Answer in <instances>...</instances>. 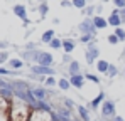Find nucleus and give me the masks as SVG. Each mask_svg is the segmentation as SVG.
<instances>
[{"mask_svg": "<svg viewBox=\"0 0 125 121\" xmlns=\"http://www.w3.org/2000/svg\"><path fill=\"white\" fill-rule=\"evenodd\" d=\"M36 49H37V45L34 42H27L25 44V51H36Z\"/></svg>", "mask_w": 125, "mask_h": 121, "instance_id": "obj_34", "label": "nucleus"}, {"mask_svg": "<svg viewBox=\"0 0 125 121\" xmlns=\"http://www.w3.org/2000/svg\"><path fill=\"white\" fill-rule=\"evenodd\" d=\"M44 84H46V87H54V86L58 84V81H56V78H54V76H49V78H46Z\"/></svg>", "mask_w": 125, "mask_h": 121, "instance_id": "obj_28", "label": "nucleus"}, {"mask_svg": "<svg viewBox=\"0 0 125 121\" xmlns=\"http://www.w3.org/2000/svg\"><path fill=\"white\" fill-rule=\"evenodd\" d=\"M102 10H103V5H95V12H96V15H100Z\"/></svg>", "mask_w": 125, "mask_h": 121, "instance_id": "obj_38", "label": "nucleus"}, {"mask_svg": "<svg viewBox=\"0 0 125 121\" xmlns=\"http://www.w3.org/2000/svg\"><path fill=\"white\" fill-rule=\"evenodd\" d=\"M0 121H10L9 113H2V111H0Z\"/></svg>", "mask_w": 125, "mask_h": 121, "instance_id": "obj_35", "label": "nucleus"}, {"mask_svg": "<svg viewBox=\"0 0 125 121\" xmlns=\"http://www.w3.org/2000/svg\"><path fill=\"white\" fill-rule=\"evenodd\" d=\"M71 57H69V54H64V56H62V62H66V64H69V62H71Z\"/></svg>", "mask_w": 125, "mask_h": 121, "instance_id": "obj_37", "label": "nucleus"}, {"mask_svg": "<svg viewBox=\"0 0 125 121\" xmlns=\"http://www.w3.org/2000/svg\"><path fill=\"white\" fill-rule=\"evenodd\" d=\"M49 47L51 49H62V39H59V37H54V39L51 40V44H49Z\"/></svg>", "mask_w": 125, "mask_h": 121, "instance_id": "obj_23", "label": "nucleus"}, {"mask_svg": "<svg viewBox=\"0 0 125 121\" xmlns=\"http://www.w3.org/2000/svg\"><path fill=\"white\" fill-rule=\"evenodd\" d=\"M56 37V32L52 30V29H49V30H46V32H42L41 35V42L42 44H51V40Z\"/></svg>", "mask_w": 125, "mask_h": 121, "instance_id": "obj_18", "label": "nucleus"}, {"mask_svg": "<svg viewBox=\"0 0 125 121\" xmlns=\"http://www.w3.org/2000/svg\"><path fill=\"white\" fill-rule=\"evenodd\" d=\"M100 114H102L103 120H108V121L113 120V118L117 116V106H115V101L105 99V103L102 104V108H100Z\"/></svg>", "mask_w": 125, "mask_h": 121, "instance_id": "obj_1", "label": "nucleus"}, {"mask_svg": "<svg viewBox=\"0 0 125 121\" xmlns=\"http://www.w3.org/2000/svg\"><path fill=\"white\" fill-rule=\"evenodd\" d=\"M62 106H64L66 109H71V111H73V108L76 109V103L73 99H69V98H62Z\"/></svg>", "mask_w": 125, "mask_h": 121, "instance_id": "obj_24", "label": "nucleus"}, {"mask_svg": "<svg viewBox=\"0 0 125 121\" xmlns=\"http://www.w3.org/2000/svg\"><path fill=\"white\" fill-rule=\"evenodd\" d=\"M76 113H78V118L81 121H91V116H90V109L83 106V104H78L76 106Z\"/></svg>", "mask_w": 125, "mask_h": 121, "instance_id": "obj_13", "label": "nucleus"}, {"mask_svg": "<svg viewBox=\"0 0 125 121\" xmlns=\"http://www.w3.org/2000/svg\"><path fill=\"white\" fill-rule=\"evenodd\" d=\"M108 20V25L110 27H115V29H118L120 25H122V19H120V12L117 10V9H113L112 12H110V15L106 17Z\"/></svg>", "mask_w": 125, "mask_h": 121, "instance_id": "obj_7", "label": "nucleus"}, {"mask_svg": "<svg viewBox=\"0 0 125 121\" xmlns=\"http://www.w3.org/2000/svg\"><path fill=\"white\" fill-rule=\"evenodd\" d=\"M124 76H125V66H124Z\"/></svg>", "mask_w": 125, "mask_h": 121, "instance_id": "obj_41", "label": "nucleus"}, {"mask_svg": "<svg viewBox=\"0 0 125 121\" xmlns=\"http://www.w3.org/2000/svg\"><path fill=\"white\" fill-rule=\"evenodd\" d=\"M10 84H12L14 91H29V89H32L29 86V82H25V81H22V79H14V81H10Z\"/></svg>", "mask_w": 125, "mask_h": 121, "instance_id": "obj_12", "label": "nucleus"}, {"mask_svg": "<svg viewBox=\"0 0 125 121\" xmlns=\"http://www.w3.org/2000/svg\"><path fill=\"white\" fill-rule=\"evenodd\" d=\"M58 87H59L61 91H69L71 82H69V79H66V78H59V79H58Z\"/></svg>", "mask_w": 125, "mask_h": 121, "instance_id": "obj_19", "label": "nucleus"}, {"mask_svg": "<svg viewBox=\"0 0 125 121\" xmlns=\"http://www.w3.org/2000/svg\"><path fill=\"white\" fill-rule=\"evenodd\" d=\"M118 39H120V42H125V29H122V27H118V29H115V32H113Z\"/></svg>", "mask_w": 125, "mask_h": 121, "instance_id": "obj_30", "label": "nucleus"}, {"mask_svg": "<svg viewBox=\"0 0 125 121\" xmlns=\"http://www.w3.org/2000/svg\"><path fill=\"white\" fill-rule=\"evenodd\" d=\"M37 10H39L41 19H46V15H47V12H49V3H47V2H42L41 5L37 7Z\"/></svg>", "mask_w": 125, "mask_h": 121, "instance_id": "obj_21", "label": "nucleus"}, {"mask_svg": "<svg viewBox=\"0 0 125 121\" xmlns=\"http://www.w3.org/2000/svg\"><path fill=\"white\" fill-rule=\"evenodd\" d=\"M32 94H34V98H36L37 101H46L47 96H49V91H47L46 87L37 86V87H32Z\"/></svg>", "mask_w": 125, "mask_h": 121, "instance_id": "obj_10", "label": "nucleus"}, {"mask_svg": "<svg viewBox=\"0 0 125 121\" xmlns=\"http://www.w3.org/2000/svg\"><path fill=\"white\" fill-rule=\"evenodd\" d=\"M105 99H106V96H105V93H98L93 99H91V103H90V109H93V111H96L98 108H102V104L105 103Z\"/></svg>", "mask_w": 125, "mask_h": 121, "instance_id": "obj_9", "label": "nucleus"}, {"mask_svg": "<svg viewBox=\"0 0 125 121\" xmlns=\"http://www.w3.org/2000/svg\"><path fill=\"white\" fill-rule=\"evenodd\" d=\"M93 40H95V35H90V34H81V35H80V42H81V44H86V45H88V44L93 42Z\"/></svg>", "mask_w": 125, "mask_h": 121, "instance_id": "obj_25", "label": "nucleus"}, {"mask_svg": "<svg viewBox=\"0 0 125 121\" xmlns=\"http://www.w3.org/2000/svg\"><path fill=\"white\" fill-rule=\"evenodd\" d=\"M108 67H110V62L105 59H98L96 60V71L100 72V74H106L108 72Z\"/></svg>", "mask_w": 125, "mask_h": 121, "instance_id": "obj_17", "label": "nucleus"}, {"mask_svg": "<svg viewBox=\"0 0 125 121\" xmlns=\"http://www.w3.org/2000/svg\"><path fill=\"white\" fill-rule=\"evenodd\" d=\"M113 5L117 10H124L125 9V0H113Z\"/></svg>", "mask_w": 125, "mask_h": 121, "instance_id": "obj_33", "label": "nucleus"}, {"mask_svg": "<svg viewBox=\"0 0 125 121\" xmlns=\"http://www.w3.org/2000/svg\"><path fill=\"white\" fill-rule=\"evenodd\" d=\"M12 12L15 14V17L17 19H21L24 22V25H27L29 24V15H27V7L24 5V3H15L14 7H12Z\"/></svg>", "mask_w": 125, "mask_h": 121, "instance_id": "obj_5", "label": "nucleus"}, {"mask_svg": "<svg viewBox=\"0 0 125 121\" xmlns=\"http://www.w3.org/2000/svg\"><path fill=\"white\" fill-rule=\"evenodd\" d=\"M106 40H108V44H110V45H117V44L120 42V39H118L115 34H110V35L106 37Z\"/></svg>", "mask_w": 125, "mask_h": 121, "instance_id": "obj_32", "label": "nucleus"}, {"mask_svg": "<svg viewBox=\"0 0 125 121\" xmlns=\"http://www.w3.org/2000/svg\"><path fill=\"white\" fill-rule=\"evenodd\" d=\"M37 64H39V66H44V67H51V66L54 64V57H52V54L47 52V51H41L39 59H37Z\"/></svg>", "mask_w": 125, "mask_h": 121, "instance_id": "obj_6", "label": "nucleus"}, {"mask_svg": "<svg viewBox=\"0 0 125 121\" xmlns=\"http://www.w3.org/2000/svg\"><path fill=\"white\" fill-rule=\"evenodd\" d=\"M81 14H84V15H86V17H90V19H93V17L96 15V14H95V5H88Z\"/></svg>", "mask_w": 125, "mask_h": 121, "instance_id": "obj_26", "label": "nucleus"}, {"mask_svg": "<svg viewBox=\"0 0 125 121\" xmlns=\"http://www.w3.org/2000/svg\"><path fill=\"white\" fill-rule=\"evenodd\" d=\"M74 47H76V42L73 39H62V51H64V54H71L74 51Z\"/></svg>", "mask_w": 125, "mask_h": 121, "instance_id": "obj_16", "label": "nucleus"}, {"mask_svg": "<svg viewBox=\"0 0 125 121\" xmlns=\"http://www.w3.org/2000/svg\"><path fill=\"white\" fill-rule=\"evenodd\" d=\"M95 121H96V120H95Z\"/></svg>", "mask_w": 125, "mask_h": 121, "instance_id": "obj_42", "label": "nucleus"}, {"mask_svg": "<svg viewBox=\"0 0 125 121\" xmlns=\"http://www.w3.org/2000/svg\"><path fill=\"white\" fill-rule=\"evenodd\" d=\"M117 76H118V67H117L115 64H110L108 72H106V78H108V79H113V78H117Z\"/></svg>", "mask_w": 125, "mask_h": 121, "instance_id": "obj_22", "label": "nucleus"}, {"mask_svg": "<svg viewBox=\"0 0 125 121\" xmlns=\"http://www.w3.org/2000/svg\"><path fill=\"white\" fill-rule=\"evenodd\" d=\"M84 78H86V81H91V82H93V84H96V86L100 84V78H98V76H95V74L86 72V74H84Z\"/></svg>", "mask_w": 125, "mask_h": 121, "instance_id": "obj_29", "label": "nucleus"}, {"mask_svg": "<svg viewBox=\"0 0 125 121\" xmlns=\"http://www.w3.org/2000/svg\"><path fill=\"white\" fill-rule=\"evenodd\" d=\"M29 71H31V74H34L37 78H49V76H54L56 74V69L54 67H44V66H39V64L29 66Z\"/></svg>", "mask_w": 125, "mask_h": 121, "instance_id": "obj_3", "label": "nucleus"}, {"mask_svg": "<svg viewBox=\"0 0 125 121\" xmlns=\"http://www.w3.org/2000/svg\"><path fill=\"white\" fill-rule=\"evenodd\" d=\"M10 103H12L10 99H5V98L0 96V111L2 113H9L10 111Z\"/></svg>", "mask_w": 125, "mask_h": 121, "instance_id": "obj_20", "label": "nucleus"}, {"mask_svg": "<svg viewBox=\"0 0 125 121\" xmlns=\"http://www.w3.org/2000/svg\"><path fill=\"white\" fill-rule=\"evenodd\" d=\"M112 121H125V120H124V116H118V114H117V116H115Z\"/></svg>", "mask_w": 125, "mask_h": 121, "instance_id": "obj_39", "label": "nucleus"}, {"mask_svg": "<svg viewBox=\"0 0 125 121\" xmlns=\"http://www.w3.org/2000/svg\"><path fill=\"white\" fill-rule=\"evenodd\" d=\"M9 60H10L9 52H7V51H0V64H5V62H9Z\"/></svg>", "mask_w": 125, "mask_h": 121, "instance_id": "obj_31", "label": "nucleus"}, {"mask_svg": "<svg viewBox=\"0 0 125 121\" xmlns=\"http://www.w3.org/2000/svg\"><path fill=\"white\" fill-rule=\"evenodd\" d=\"M68 72H69V78L71 76H76V74H81V64H80V60L73 59L69 64H68Z\"/></svg>", "mask_w": 125, "mask_h": 121, "instance_id": "obj_11", "label": "nucleus"}, {"mask_svg": "<svg viewBox=\"0 0 125 121\" xmlns=\"http://www.w3.org/2000/svg\"><path fill=\"white\" fill-rule=\"evenodd\" d=\"M120 59H125V44H124V51H122V56H120Z\"/></svg>", "mask_w": 125, "mask_h": 121, "instance_id": "obj_40", "label": "nucleus"}, {"mask_svg": "<svg viewBox=\"0 0 125 121\" xmlns=\"http://www.w3.org/2000/svg\"><path fill=\"white\" fill-rule=\"evenodd\" d=\"M61 7H64V9H68V7H73V2H68V0H62V2H61Z\"/></svg>", "mask_w": 125, "mask_h": 121, "instance_id": "obj_36", "label": "nucleus"}, {"mask_svg": "<svg viewBox=\"0 0 125 121\" xmlns=\"http://www.w3.org/2000/svg\"><path fill=\"white\" fill-rule=\"evenodd\" d=\"M7 66H9L10 71H21L24 67V60L21 57H10V60L7 62Z\"/></svg>", "mask_w": 125, "mask_h": 121, "instance_id": "obj_14", "label": "nucleus"}, {"mask_svg": "<svg viewBox=\"0 0 125 121\" xmlns=\"http://www.w3.org/2000/svg\"><path fill=\"white\" fill-rule=\"evenodd\" d=\"M93 24H95L96 30H103V29L108 27V20H106V17H103V15H95V17H93Z\"/></svg>", "mask_w": 125, "mask_h": 121, "instance_id": "obj_15", "label": "nucleus"}, {"mask_svg": "<svg viewBox=\"0 0 125 121\" xmlns=\"http://www.w3.org/2000/svg\"><path fill=\"white\" fill-rule=\"evenodd\" d=\"M69 82H71V87H76V89H83L84 84H86V78L84 74H76V76H71L69 78Z\"/></svg>", "mask_w": 125, "mask_h": 121, "instance_id": "obj_8", "label": "nucleus"}, {"mask_svg": "<svg viewBox=\"0 0 125 121\" xmlns=\"http://www.w3.org/2000/svg\"><path fill=\"white\" fill-rule=\"evenodd\" d=\"M78 30L81 32V34H90V35H95L96 34V27H95V24H93V19H90V17H84V20L78 25Z\"/></svg>", "mask_w": 125, "mask_h": 121, "instance_id": "obj_4", "label": "nucleus"}, {"mask_svg": "<svg viewBox=\"0 0 125 121\" xmlns=\"http://www.w3.org/2000/svg\"><path fill=\"white\" fill-rule=\"evenodd\" d=\"M73 7H76V9H80L83 12L84 9L88 7V3H86V0H73Z\"/></svg>", "mask_w": 125, "mask_h": 121, "instance_id": "obj_27", "label": "nucleus"}, {"mask_svg": "<svg viewBox=\"0 0 125 121\" xmlns=\"http://www.w3.org/2000/svg\"><path fill=\"white\" fill-rule=\"evenodd\" d=\"M98 56H100V47L96 45V40H93V42H90V44L86 45L84 59H86V62L91 66V64H95V62L98 60Z\"/></svg>", "mask_w": 125, "mask_h": 121, "instance_id": "obj_2", "label": "nucleus"}]
</instances>
